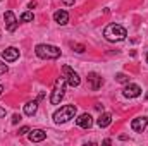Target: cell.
<instances>
[{
	"label": "cell",
	"instance_id": "6da1fadb",
	"mask_svg": "<svg viewBox=\"0 0 148 146\" xmlns=\"http://www.w3.org/2000/svg\"><path fill=\"white\" fill-rule=\"evenodd\" d=\"M103 36L107 38L109 41H114V43H115V41H122L124 38L127 36V31H126L121 24H115V23H114V24H109V26L103 29Z\"/></svg>",
	"mask_w": 148,
	"mask_h": 146
},
{
	"label": "cell",
	"instance_id": "7a4b0ae2",
	"mask_svg": "<svg viewBox=\"0 0 148 146\" xmlns=\"http://www.w3.org/2000/svg\"><path fill=\"white\" fill-rule=\"evenodd\" d=\"M35 52H36V55L40 59H45V60H53V59L60 57V48H57L53 45H45V43L36 45Z\"/></svg>",
	"mask_w": 148,
	"mask_h": 146
},
{
	"label": "cell",
	"instance_id": "3957f363",
	"mask_svg": "<svg viewBox=\"0 0 148 146\" xmlns=\"http://www.w3.org/2000/svg\"><path fill=\"white\" fill-rule=\"evenodd\" d=\"M76 112H77V110H76L74 105L60 107V108L53 113V122H55V124H66V122H69L71 119L76 117Z\"/></svg>",
	"mask_w": 148,
	"mask_h": 146
},
{
	"label": "cell",
	"instance_id": "277c9868",
	"mask_svg": "<svg viewBox=\"0 0 148 146\" xmlns=\"http://www.w3.org/2000/svg\"><path fill=\"white\" fill-rule=\"evenodd\" d=\"M66 84H67V81H66V77H64V76L57 77L55 86H53V91H52V96H50V103H52V105H59V103H60V100L64 98Z\"/></svg>",
	"mask_w": 148,
	"mask_h": 146
},
{
	"label": "cell",
	"instance_id": "5b68a950",
	"mask_svg": "<svg viewBox=\"0 0 148 146\" xmlns=\"http://www.w3.org/2000/svg\"><path fill=\"white\" fill-rule=\"evenodd\" d=\"M62 72H64V77H66V81H67L69 86H73V88L79 86L81 77H79V74L76 72V71H73L69 65H64V67H62Z\"/></svg>",
	"mask_w": 148,
	"mask_h": 146
},
{
	"label": "cell",
	"instance_id": "8992f818",
	"mask_svg": "<svg viewBox=\"0 0 148 146\" xmlns=\"http://www.w3.org/2000/svg\"><path fill=\"white\" fill-rule=\"evenodd\" d=\"M122 95H124L126 98H138V96L141 95V88H140L138 84L127 83V84H126V88L122 89Z\"/></svg>",
	"mask_w": 148,
	"mask_h": 146
},
{
	"label": "cell",
	"instance_id": "52a82bcc",
	"mask_svg": "<svg viewBox=\"0 0 148 146\" xmlns=\"http://www.w3.org/2000/svg\"><path fill=\"white\" fill-rule=\"evenodd\" d=\"M102 84H103V79H102L100 74H97V72H90L88 74V86H90V89L97 91V89L102 88Z\"/></svg>",
	"mask_w": 148,
	"mask_h": 146
},
{
	"label": "cell",
	"instance_id": "ba28073f",
	"mask_svg": "<svg viewBox=\"0 0 148 146\" xmlns=\"http://www.w3.org/2000/svg\"><path fill=\"white\" fill-rule=\"evenodd\" d=\"M3 19H5V28H7V31L14 33V31L17 29V19H16L14 12H12V10H7V12L3 14Z\"/></svg>",
	"mask_w": 148,
	"mask_h": 146
},
{
	"label": "cell",
	"instance_id": "9c48e42d",
	"mask_svg": "<svg viewBox=\"0 0 148 146\" xmlns=\"http://www.w3.org/2000/svg\"><path fill=\"white\" fill-rule=\"evenodd\" d=\"M2 59H3L5 62H14V60L19 59V50H17L16 46H9V48H5V50L2 52Z\"/></svg>",
	"mask_w": 148,
	"mask_h": 146
},
{
	"label": "cell",
	"instance_id": "30bf717a",
	"mask_svg": "<svg viewBox=\"0 0 148 146\" xmlns=\"http://www.w3.org/2000/svg\"><path fill=\"white\" fill-rule=\"evenodd\" d=\"M147 126H148V117H136V119L131 122V129H133L134 132H143Z\"/></svg>",
	"mask_w": 148,
	"mask_h": 146
},
{
	"label": "cell",
	"instance_id": "8fae6325",
	"mask_svg": "<svg viewBox=\"0 0 148 146\" xmlns=\"http://www.w3.org/2000/svg\"><path fill=\"white\" fill-rule=\"evenodd\" d=\"M76 124H77L79 127H83V129H90V127L93 126V117H91L90 113H81V115L76 119Z\"/></svg>",
	"mask_w": 148,
	"mask_h": 146
},
{
	"label": "cell",
	"instance_id": "7c38bea8",
	"mask_svg": "<svg viewBox=\"0 0 148 146\" xmlns=\"http://www.w3.org/2000/svg\"><path fill=\"white\" fill-rule=\"evenodd\" d=\"M53 21H55L57 24H60V26H66V24L69 23V14H67L66 10H57V12L53 14Z\"/></svg>",
	"mask_w": 148,
	"mask_h": 146
},
{
	"label": "cell",
	"instance_id": "4fadbf2b",
	"mask_svg": "<svg viewBox=\"0 0 148 146\" xmlns=\"http://www.w3.org/2000/svg\"><path fill=\"white\" fill-rule=\"evenodd\" d=\"M45 138H47V132L41 131V129H33V131H29V141H31V143H40V141H43Z\"/></svg>",
	"mask_w": 148,
	"mask_h": 146
},
{
	"label": "cell",
	"instance_id": "5bb4252c",
	"mask_svg": "<svg viewBox=\"0 0 148 146\" xmlns=\"http://www.w3.org/2000/svg\"><path fill=\"white\" fill-rule=\"evenodd\" d=\"M97 124H98V127H109L112 124V115L110 113H102L100 117H98V120H97Z\"/></svg>",
	"mask_w": 148,
	"mask_h": 146
},
{
	"label": "cell",
	"instance_id": "9a60e30c",
	"mask_svg": "<svg viewBox=\"0 0 148 146\" xmlns=\"http://www.w3.org/2000/svg\"><path fill=\"white\" fill-rule=\"evenodd\" d=\"M38 110V102H28L26 105H24V113L28 115V117H33L35 113H36Z\"/></svg>",
	"mask_w": 148,
	"mask_h": 146
},
{
	"label": "cell",
	"instance_id": "2e32d148",
	"mask_svg": "<svg viewBox=\"0 0 148 146\" xmlns=\"http://www.w3.org/2000/svg\"><path fill=\"white\" fill-rule=\"evenodd\" d=\"M33 19H35L33 12H24V14L21 16V19H19V21H21V23H31Z\"/></svg>",
	"mask_w": 148,
	"mask_h": 146
},
{
	"label": "cell",
	"instance_id": "e0dca14e",
	"mask_svg": "<svg viewBox=\"0 0 148 146\" xmlns=\"http://www.w3.org/2000/svg\"><path fill=\"white\" fill-rule=\"evenodd\" d=\"M115 81H119V83H129V77H127L126 74L119 72L117 76H115Z\"/></svg>",
	"mask_w": 148,
	"mask_h": 146
},
{
	"label": "cell",
	"instance_id": "ac0fdd59",
	"mask_svg": "<svg viewBox=\"0 0 148 146\" xmlns=\"http://www.w3.org/2000/svg\"><path fill=\"white\" fill-rule=\"evenodd\" d=\"M69 45H71V48H74L77 53H83V52H84V46L79 45V43H69Z\"/></svg>",
	"mask_w": 148,
	"mask_h": 146
},
{
	"label": "cell",
	"instance_id": "d6986e66",
	"mask_svg": "<svg viewBox=\"0 0 148 146\" xmlns=\"http://www.w3.org/2000/svg\"><path fill=\"white\" fill-rule=\"evenodd\" d=\"M7 69H9V67H7V65L0 60V74H5V72H7Z\"/></svg>",
	"mask_w": 148,
	"mask_h": 146
},
{
	"label": "cell",
	"instance_id": "ffe728a7",
	"mask_svg": "<svg viewBox=\"0 0 148 146\" xmlns=\"http://www.w3.org/2000/svg\"><path fill=\"white\" fill-rule=\"evenodd\" d=\"M28 132H29V127L28 126H24V127L19 129V134H28Z\"/></svg>",
	"mask_w": 148,
	"mask_h": 146
},
{
	"label": "cell",
	"instance_id": "44dd1931",
	"mask_svg": "<svg viewBox=\"0 0 148 146\" xmlns=\"http://www.w3.org/2000/svg\"><path fill=\"white\" fill-rule=\"evenodd\" d=\"M19 120H21V117H19V115H17V113H16V115H14V117H12V124H17V122H19Z\"/></svg>",
	"mask_w": 148,
	"mask_h": 146
},
{
	"label": "cell",
	"instance_id": "7402d4cb",
	"mask_svg": "<svg viewBox=\"0 0 148 146\" xmlns=\"http://www.w3.org/2000/svg\"><path fill=\"white\" fill-rule=\"evenodd\" d=\"M62 2H64L66 5H73V3H74V0H62Z\"/></svg>",
	"mask_w": 148,
	"mask_h": 146
},
{
	"label": "cell",
	"instance_id": "603a6c76",
	"mask_svg": "<svg viewBox=\"0 0 148 146\" xmlns=\"http://www.w3.org/2000/svg\"><path fill=\"white\" fill-rule=\"evenodd\" d=\"M3 115H5V110H3V108H0V117H3Z\"/></svg>",
	"mask_w": 148,
	"mask_h": 146
},
{
	"label": "cell",
	"instance_id": "cb8c5ba5",
	"mask_svg": "<svg viewBox=\"0 0 148 146\" xmlns=\"http://www.w3.org/2000/svg\"><path fill=\"white\" fill-rule=\"evenodd\" d=\"M2 91H3V88H2V86H0V95H2Z\"/></svg>",
	"mask_w": 148,
	"mask_h": 146
},
{
	"label": "cell",
	"instance_id": "d4e9b609",
	"mask_svg": "<svg viewBox=\"0 0 148 146\" xmlns=\"http://www.w3.org/2000/svg\"><path fill=\"white\" fill-rule=\"evenodd\" d=\"M147 62H148V55H147Z\"/></svg>",
	"mask_w": 148,
	"mask_h": 146
},
{
	"label": "cell",
	"instance_id": "484cf974",
	"mask_svg": "<svg viewBox=\"0 0 148 146\" xmlns=\"http://www.w3.org/2000/svg\"><path fill=\"white\" fill-rule=\"evenodd\" d=\"M147 98H148V93H147Z\"/></svg>",
	"mask_w": 148,
	"mask_h": 146
}]
</instances>
